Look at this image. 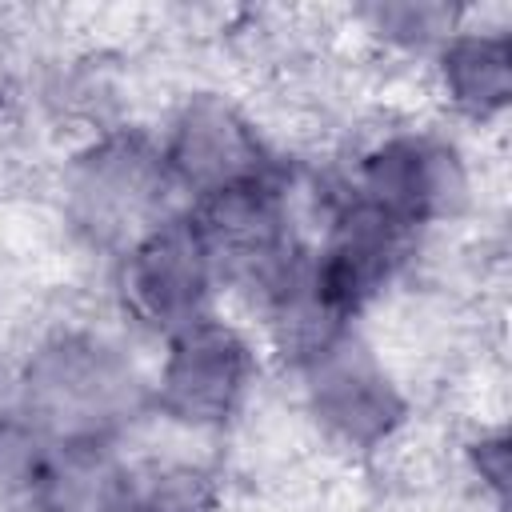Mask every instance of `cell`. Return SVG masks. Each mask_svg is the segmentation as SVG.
I'll list each match as a JSON object with an SVG mask.
<instances>
[{
    "label": "cell",
    "instance_id": "8992f818",
    "mask_svg": "<svg viewBox=\"0 0 512 512\" xmlns=\"http://www.w3.org/2000/svg\"><path fill=\"white\" fill-rule=\"evenodd\" d=\"M312 364H316V408L332 432L368 444L392 428L400 412L396 392L360 348L332 340L324 352L312 356Z\"/></svg>",
    "mask_w": 512,
    "mask_h": 512
},
{
    "label": "cell",
    "instance_id": "6da1fadb",
    "mask_svg": "<svg viewBox=\"0 0 512 512\" xmlns=\"http://www.w3.org/2000/svg\"><path fill=\"white\" fill-rule=\"evenodd\" d=\"M216 284V260L192 216L156 220L136 236L124 260V300L156 332H184L204 320Z\"/></svg>",
    "mask_w": 512,
    "mask_h": 512
},
{
    "label": "cell",
    "instance_id": "5b68a950",
    "mask_svg": "<svg viewBox=\"0 0 512 512\" xmlns=\"http://www.w3.org/2000/svg\"><path fill=\"white\" fill-rule=\"evenodd\" d=\"M168 184L160 148H148L144 140H108L80 160L72 188L76 220L100 240L132 236L136 228L148 232V212L164 200Z\"/></svg>",
    "mask_w": 512,
    "mask_h": 512
},
{
    "label": "cell",
    "instance_id": "52a82bcc",
    "mask_svg": "<svg viewBox=\"0 0 512 512\" xmlns=\"http://www.w3.org/2000/svg\"><path fill=\"white\" fill-rule=\"evenodd\" d=\"M440 80L452 104L484 116L508 100V40L500 32H460L440 52Z\"/></svg>",
    "mask_w": 512,
    "mask_h": 512
},
{
    "label": "cell",
    "instance_id": "3957f363",
    "mask_svg": "<svg viewBox=\"0 0 512 512\" xmlns=\"http://www.w3.org/2000/svg\"><path fill=\"white\" fill-rule=\"evenodd\" d=\"M252 356L248 344L220 320L204 316L172 336L160 368V404L168 416L188 424L228 420L248 388Z\"/></svg>",
    "mask_w": 512,
    "mask_h": 512
},
{
    "label": "cell",
    "instance_id": "ba28073f",
    "mask_svg": "<svg viewBox=\"0 0 512 512\" xmlns=\"http://www.w3.org/2000/svg\"><path fill=\"white\" fill-rule=\"evenodd\" d=\"M116 512H212V496L204 476L196 472H164L148 488H124Z\"/></svg>",
    "mask_w": 512,
    "mask_h": 512
},
{
    "label": "cell",
    "instance_id": "7a4b0ae2",
    "mask_svg": "<svg viewBox=\"0 0 512 512\" xmlns=\"http://www.w3.org/2000/svg\"><path fill=\"white\" fill-rule=\"evenodd\" d=\"M128 368L112 356V348L96 340H60L40 352L32 364L28 400L40 420L56 428V436H104L116 408L128 400Z\"/></svg>",
    "mask_w": 512,
    "mask_h": 512
},
{
    "label": "cell",
    "instance_id": "277c9868",
    "mask_svg": "<svg viewBox=\"0 0 512 512\" xmlns=\"http://www.w3.org/2000/svg\"><path fill=\"white\" fill-rule=\"evenodd\" d=\"M160 156H164L168 180L192 188L196 200H208L224 188H236L272 172L260 148V136L216 96H200L176 116Z\"/></svg>",
    "mask_w": 512,
    "mask_h": 512
}]
</instances>
